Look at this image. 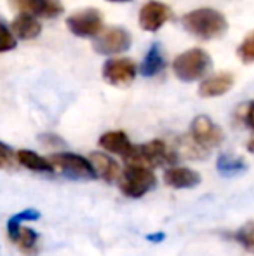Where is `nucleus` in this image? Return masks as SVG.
I'll list each match as a JSON object with an SVG mask.
<instances>
[{
	"instance_id": "obj_1",
	"label": "nucleus",
	"mask_w": 254,
	"mask_h": 256,
	"mask_svg": "<svg viewBox=\"0 0 254 256\" xmlns=\"http://www.w3.org/2000/svg\"><path fill=\"white\" fill-rule=\"evenodd\" d=\"M183 28L193 37L200 40H214L227 34L228 21L220 10L202 7V9L190 10L181 20Z\"/></svg>"
},
{
	"instance_id": "obj_2",
	"label": "nucleus",
	"mask_w": 254,
	"mask_h": 256,
	"mask_svg": "<svg viewBox=\"0 0 254 256\" xmlns=\"http://www.w3.org/2000/svg\"><path fill=\"white\" fill-rule=\"evenodd\" d=\"M127 164L143 166V168H160V166H174L178 162L176 150L169 148L162 140H153L141 146H134L126 157Z\"/></svg>"
},
{
	"instance_id": "obj_3",
	"label": "nucleus",
	"mask_w": 254,
	"mask_h": 256,
	"mask_svg": "<svg viewBox=\"0 0 254 256\" xmlns=\"http://www.w3.org/2000/svg\"><path fill=\"white\" fill-rule=\"evenodd\" d=\"M213 66L211 56L204 49H188L174 58L173 72L181 82H197Z\"/></svg>"
},
{
	"instance_id": "obj_4",
	"label": "nucleus",
	"mask_w": 254,
	"mask_h": 256,
	"mask_svg": "<svg viewBox=\"0 0 254 256\" xmlns=\"http://www.w3.org/2000/svg\"><path fill=\"white\" fill-rule=\"evenodd\" d=\"M157 186V178L152 169L143 166L127 164L120 180V190L129 199H141L143 196Z\"/></svg>"
},
{
	"instance_id": "obj_5",
	"label": "nucleus",
	"mask_w": 254,
	"mask_h": 256,
	"mask_svg": "<svg viewBox=\"0 0 254 256\" xmlns=\"http://www.w3.org/2000/svg\"><path fill=\"white\" fill-rule=\"evenodd\" d=\"M66 26L75 37L80 38H94L103 34L105 30V21L103 14L98 9H82L73 12L66 20Z\"/></svg>"
},
{
	"instance_id": "obj_6",
	"label": "nucleus",
	"mask_w": 254,
	"mask_h": 256,
	"mask_svg": "<svg viewBox=\"0 0 254 256\" xmlns=\"http://www.w3.org/2000/svg\"><path fill=\"white\" fill-rule=\"evenodd\" d=\"M49 160L52 162L56 171L63 172L68 178H75V180H94L98 178L96 176V171L92 168L91 160L82 155L77 154H68V152H61V154H54Z\"/></svg>"
},
{
	"instance_id": "obj_7",
	"label": "nucleus",
	"mask_w": 254,
	"mask_h": 256,
	"mask_svg": "<svg viewBox=\"0 0 254 256\" xmlns=\"http://www.w3.org/2000/svg\"><path fill=\"white\" fill-rule=\"evenodd\" d=\"M190 136L202 148H216L223 143L225 134L218 124H214L207 115H197L190 124Z\"/></svg>"
},
{
	"instance_id": "obj_8",
	"label": "nucleus",
	"mask_w": 254,
	"mask_h": 256,
	"mask_svg": "<svg viewBox=\"0 0 254 256\" xmlns=\"http://www.w3.org/2000/svg\"><path fill=\"white\" fill-rule=\"evenodd\" d=\"M136 75H138V66L134 61L127 60V58H110L103 64V78L117 88L131 86Z\"/></svg>"
},
{
	"instance_id": "obj_9",
	"label": "nucleus",
	"mask_w": 254,
	"mask_h": 256,
	"mask_svg": "<svg viewBox=\"0 0 254 256\" xmlns=\"http://www.w3.org/2000/svg\"><path fill=\"white\" fill-rule=\"evenodd\" d=\"M132 37L127 30L124 28H110L108 32H103L98 35L92 44L94 51L101 56H115V54H122L131 48Z\"/></svg>"
},
{
	"instance_id": "obj_10",
	"label": "nucleus",
	"mask_w": 254,
	"mask_h": 256,
	"mask_svg": "<svg viewBox=\"0 0 254 256\" xmlns=\"http://www.w3.org/2000/svg\"><path fill=\"white\" fill-rule=\"evenodd\" d=\"M9 4L21 14H30L44 20H54L64 12L61 0H9Z\"/></svg>"
},
{
	"instance_id": "obj_11",
	"label": "nucleus",
	"mask_w": 254,
	"mask_h": 256,
	"mask_svg": "<svg viewBox=\"0 0 254 256\" xmlns=\"http://www.w3.org/2000/svg\"><path fill=\"white\" fill-rule=\"evenodd\" d=\"M173 16V10L162 2H148L141 7L139 10V26L141 30L148 32V34H155L159 32L167 21Z\"/></svg>"
},
{
	"instance_id": "obj_12",
	"label": "nucleus",
	"mask_w": 254,
	"mask_h": 256,
	"mask_svg": "<svg viewBox=\"0 0 254 256\" xmlns=\"http://www.w3.org/2000/svg\"><path fill=\"white\" fill-rule=\"evenodd\" d=\"M234 75L228 74V72H221V74L213 75V77H209L199 86V96L200 98H218V96H223L234 88Z\"/></svg>"
},
{
	"instance_id": "obj_13",
	"label": "nucleus",
	"mask_w": 254,
	"mask_h": 256,
	"mask_svg": "<svg viewBox=\"0 0 254 256\" xmlns=\"http://www.w3.org/2000/svg\"><path fill=\"white\" fill-rule=\"evenodd\" d=\"M166 66H167V61H166V56H164L162 46H160L159 42H155V44L150 46L145 60L139 64L138 74H141V77L150 78V77L159 75Z\"/></svg>"
},
{
	"instance_id": "obj_14",
	"label": "nucleus",
	"mask_w": 254,
	"mask_h": 256,
	"mask_svg": "<svg viewBox=\"0 0 254 256\" xmlns=\"http://www.w3.org/2000/svg\"><path fill=\"white\" fill-rule=\"evenodd\" d=\"M164 183L171 188H193L200 183V174L188 168H171L164 172Z\"/></svg>"
},
{
	"instance_id": "obj_15",
	"label": "nucleus",
	"mask_w": 254,
	"mask_h": 256,
	"mask_svg": "<svg viewBox=\"0 0 254 256\" xmlns=\"http://www.w3.org/2000/svg\"><path fill=\"white\" fill-rule=\"evenodd\" d=\"M89 160H91V164H92V168H94L96 176H98V178H101L103 182H106V183L117 182L120 168L112 157H108L106 154L94 152V154L89 155Z\"/></svg>"
},
{
	"instance_id": "obj_16",
	"label": "nucleus",
	"mask_w": 254,
	"mask_h": 256,
	"mask_svg": "<svg viewBox=\"0 0 254 256\" xmlns=\"http://www.w3.org/2000/svg\"><path fill=\"white\" fill-rule=\"evenodd\" d=\"M99 146L105 148L106 152L117 154L126 158L129 154L134 150V145L129 142L127 134L124 131H110L99 138Z\"/></svg>"
},
{
	"instance_id": "obj_17",
	"label": "nucleus",
	"mask_w": 254,
	"mask_h": 256,
	"mask_svg": "<svg viewBox=\"0 0 254 256\" xmlns=\"http://www.w3.org/2000/svg\"><path fill=\"white\" fill-rule=\"evenodd\" d=\"M10 30L21 40H33V38H37L42 34V24L35 16L19 12V16L10 24Z\"/></svg>"
},
{
	"instance_id": "obj_18",
	"label": "nucleus",
	"mask_w": 254,
	"mask_h": 256,
	"mask_svg": "<svg viewBox=\"0 0 254 256\" xmlns=\"http://www.w3.org/2000/svg\"><path fill=\"white\" fill-rule=\"evenodd\" d=\"M17 160L23 168L30 169V171L35 172H54V166H52L51 160L40 157L38 154L30 152V150H19L17 152Z\"/></svg>"
},
{
	"instance_id": "obj_19",
	"label": "nucleus",
	"mask_w": 254,
	"mask_h": 256,
	"mask_svg": "<svg viewBox=\"0 0 254 256\" xmlns=\"http://www.w3.org/2000/svg\"><path fill=\"white\" fill-rule=\"evenodd\" d=\"M216 169L223 176H237L248 169L246 160L241 157H234L232 154H221L216 160Z\"/></svg>"
},
{
	"instance_id": "obj_20",
	"label": "nucleus",
	"mask_w": 254,
	"mask_h": 256,
	"mask_svg": "<svg viewBox=\"0 0 254 256\" xmlns=\"http://www.w3.org/2000/svg\"><path fill=\"white\" fill-rule=\"evenodd\" d=\"M38 220H40V211H37V209H24V211L10 216V220L7 222V236H9V239L16 244L17 236H19L21 223L23 222H38Z\"/></svg>"
},
{
	"instance_id": "obj_21",
	"label": "nucleus",
	"mask_w": 254,
	"mask_h": 256,
	"mask_svg": "<svg viewBox=\"0 0 254 256\" xmlns=\"http://www.w3.org/2000/svg\"><path fill=\"white\" fill-rule=\"evenodd\" d=\"M37 242H38V234L31 228L21 226L19 236H17V240H16V244L19 246V250L23 251L24 254L33 256L35 253H37Z\"/></svg>"
},
{
	"instance_id": "obj_22",
	"label": "nucleus",
	"mask_w": 254,
	"mask_h": 256,
	"mask_svg": "<svg viewBox=\"0 0 254 256\" xmlns=\"http://www.w3.org/2000/svg\"><path fill=\"white\" fill-rule=\"evenodd\" d=\"M234 239L244 248L246 251L254 254V222H249L241 230L234 234Z\"/></svg>"
},
{
	"instance_id": "obj_23",
	"label": "nucleus",
	"mask_w": 254,
	"mask_h": 256,
	"mask_svg": "<svg viewBox=\"0 0 254 256\" xmlns=\"http://www.w3.org/2000/svg\"><path fill=\"white\" fill-rule=\"evenodd\" d=\"M237 56L244 64L254 63V32L248 35L237 48Z\"/></svg>"
},
{
	"instance_id": "obj_24",
	"label": "nucleus",
	"mask_w": 254,
	"mask_h": 256,
	"mask_svg": "<svg viewBox=\"0 0 254 256\" xmlns=\"http://www.w3.org/2000/svg\"><path fill=\"white\" fill-rule=\"evenodd\" d=\"M17 164H19L17 154L14 152L9 145L0 142V169H3V171H12V169H16Z\"/></svg>"
},
{
	"instance_id": "obj_25",
	"label": "nucleus",
	"mask_w": 254,
	"mask_h": 256,
	"mask_svg": "<svg viewBox=\"0 0 254 256\" xmlns=\"http://www.w3.org/2000/svg\"><path fill=\"white\" fill-rule=\"evenodd\" d=\"M16 35L12 34V30L5 26L3 23H0V52H9L12 49H16Z\"/></svg>"
},
{
	"instance_id": "obj_26",
	"label": "nucleus",
	"mask_w": 254,
	"mask_h": 256,
	"mask_svg": "<svg viewBox=\"0 0 254 256\" xmlns=\"http://www.w3.org/2000/svg\"><path fill=\"white\" fill-rule=\"evenodd\" d=\"M237 117H241V120L254 131V102L242 104L237 110Z\"/></svg>"
},
{
	"instance_id": "obj_27",
	"label": "nucleus",
	"mask_w": 254,
	"mask_h": 256,
	"mask_svg": "<svg viewBox=\"0 0 254 256\" xmlns=\"http://www.w3.org/2000/svg\"><path fill=\"white\" fill-rule=\"evenodd\" d=\"M40 142L44 143L45 146H49V148H58V146H64V142L59 136L56 134H44L40 136Z\"/></svg>"
},
{
	"instance_id": "obj_28",
	"label": "nucleus",
	"mask_w": 254,
	"mask_h": 256,
	"mask_svg": "<svg viewBox=\"0 0 254 256\" xmlns=\"http://www.w3.org/2000/svg\"><path fill=\"white\" fill-rule=\"evenodd\" d=\"M146 240H148V242H153V244H160V242H164V240H166V234H164V232L148 234V236H146Z\"/></svg>"
},
{
	"instance_id": "obj_29",
	"label": "nucleus",
	"mask_w": 254,
	"mask_h": 256,
	"mask_svg": "<svg viewBox=\"0 0 254 256\" xmlns=\"http://www.w3.org/2000/svg\"><path fill=\"white\" fill-rule=\"evenodd\" d=\"M248 152L254 154V140H251V142L248 143Z\"/></svg>"
},
{
	"instance_id": "obj_30",
	"label": "nucleus",
	"mask_w": 254,
	"mask_h": 256,
	"mask_svg": "<svg viewBox=\"0 0 254 256\" xmlns=\"http://www.w3.org/2000/svg\"><path fill=\"white\" fill-rule=\"evenodd\" d=\"M106 2H117V4H122V2H131V0H106Z\"/></svg>"
}]
</instances>
